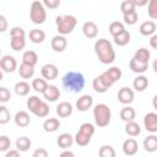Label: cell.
Returning <instances> with one entry per match:
<instances>
[{
    "label": "cell",
    "mask_w": 157,
    "mask_h": 157,
    "mask_svg": "<svg viewBox=\"0 0 157 157\" xmlns=\"http://www.w3.org/2000/svg\"><path fill=\"white\" fill-rule=\"evenodd\" d=\"M10 98H11V93H10V91L6 88V87H0V102H2V103H6V102H9L10 101Z\"/></svg>",
    "instance_id": "bcb514c9"
},
{
    "label": "cell",
    "mask_w": 157,
    "mask_h": 157,
    "mask_svg": "<svg viewBox=\"0 0 157 157\" xmlns=\"http://www.w3.org/2000/svg\"><path fill=\"white\" fill-rule=\"evenodd\" d=\"M29 39H31V42H33L36 44H39L45 39V33L42 29H38V28L31 29L29 31Z\"/></svg>",
    "instance_id": "f1b7e54d"
},
{
    "label": "cell",
    "mask_w": 157,
    "mask_h": 157,
    "mask_svg": "<svg viewBox=\"0 0 157 157\" xmlns=\"http://www.w3.org/2000/svg\"><path fill=\"white\" fill-rule=\"evenodd\" d=\"M147 13L150 18L157 20V0H150L147 4Z\"/></svg>",
    "instance_id": "ab89813d"
},
{
    "label": "cell",
    "mask_w": 157,
    "mask_h": 157,
    "mask_svg": "<svg viewBox=\"0 0 157 157\" xmlns=\"http://www.w3.org/2000/svg\"><path fill=\"white\" fill-rule=\"evenodd\" d=\"M48 83H47V80H44V78H34L33 81H32V88L36 91V92H40V93H43L47 88H48Z\"/></svg>",
    "instance_id": "d590c367"
},
{
    "label": "cell",
    "mask_w": 157,
    "mask_h": 157,
    "mask_svg": "<svg viewBox=\"0 0 157 157\" xmlns=\"http://www.w3.org/2000/svg\"><path fill=\"white\" fill-rule=\"evenodd\" d=\"M129 67L131 69V71H134V72H136V74H144V72L147 70L148 64L141 63V61L136 60L135 58H131V60H130V63H129Z\"/></svg>",
    "instance_id": "603a6c76"
},
{
    "label": "cell",
    "mask_w": 157,
    "mask_h": 157,
    "mask_svg": "<svg viewBox=\"0 0 157 157\" xmlns=\"http://www.w3.org/2000/svg\"><path fill=\"white\" fill-rule=\"evenodd\" d=\"M59 157H75V155H74V152H71V151H69V150H65V151H63V152L60 153Z\"/></svg>",
    "instance_id": "f5cc1de1"
},
{
    "label": "cell",
    "mask_w": 157,
    "mask_h": 157,
    "mask_svg": "<svg viewBox=\"0 0 157 157\" xmlns=\"http://www.w3.org/2000/svg\"><path fill=\"white\" fill-rule=\"evenodd\" d=\"M10 121V112L5 105L0 107V124L4 125Z\"/></svg>",
    "instance_id": "7bdbcfd3"
},
{
    "label": "cell",
    "mask_w": 157,
    "mask_h": 157,
    "mask_svg": "<svg viewBox=\"0 0 157 157\" xmlns=\"http://www.w3.org/2000/svg\"><path fill=\"white\" fill-rule=\"evenodd\" d=\"M92 87H93V90H94L97 93H104V92H107V91L109 90V87L104 83V81L101 78V76H97V77L93 78V81H92Z\"/></svg>",
    "instance_id": "f546056e"
},
{
    "label": "cell",
    "mask_w": 157,
    "mask_h": 157,
    "mask_svg": "<svg viewBox=\"0 0 157 157\" xmlns=\"http://www.w3.org/2000/svg\"><path fill=\"white\" fill-rule=\"evenodd\" d=\"M43 5L49 9H56L60 6V0H44Z\"/></svg>",
    "instance_id": "7dc6e473"
},
{
    "label": "cell",
    "mask_w": 157,
    "mask_h": 157,
    "mask_svg": "<svg viewBox=\"0 0 157 157\" xmlns=\"http://www.w3.org/2000/svg\"><path fill=\"white\" fill-rule=\"evenodd\" d=\"M147 86H148V80H147V77L144 76V75H139V76H137L136 78H134V81H132V87H134L135 91H137V92L145 91V90L147 88Z\"/></svg>",
    "instance_id": "cb8c5ba5"
},
{
    "label": "cell",
    "mask_w": 157,
    "mask_h": 157,
    "mask_svg": "<svg viewBox=\"0 0 157 157\" xmlns=\"http://www.w3.org/2000/svg\"><path fill=\"white\" fill-rule=\"evenodd\" d=\"M137 18H139V16H137L136 10H132V11L126 12V13L123 15V20H124V22H125L126 25H130V26L135 25V23L137 22Z\"/></svg>",
    "instance_id": "f35d334b"
},
{
    "label": "cell",
    "mask_w": 157,
    "mask_h": 157,
    "mask_svg": "<svg viewBox=\"0 0 157 157\" xmlns=\"http://www.w3.org/2000/svg\"><path fill=\"white\" fill-rule=\"evenodd\" d=\"M0 67L4 72H13L17 69V61L12 55H4L0 60Z\"/></svg>",
    "instance_id": "9c48e42d"
},
{
    "label": "cell",
    "mask_w": 157,
    "mask_h": 157,
    "mask_svg": "<svg viewBox=\"0 0 157 157\" xmlns=\"http://www.w3.org/2000/svg\"><path fill=\"white\" fill-rule=\"evenodd\" d=\"M32 142L27 136H21L16 140V150H18L20 152H26L29 150Z\"/></svg>",
    "instance_id": "83f0119b"
},
{
    "label": "cell",
    "mask_w": 157,
    "mask_h": 157,
    "mask_svg": "<svg viewBox=\"0 0 157 157\" xmlns=\"http://www.w3.org/2000/svg\"><path fill=\"white\" fill-rule=\"evenodd\" d=\"M10 145H11L10 139H9L6 135H1V136H0V151H1V152L7 151L9 147H10Z\"/></svg>",
    "instance_id": "ee69618b"
},
{
    "label": "cell",
    "mask_w": 157,
    "mask_h": 157,
    "mask_svg": "<svg viewBox=\"0 0 157 157\" xmlns=\"http://www.w3.org/2000/svg\"><path fill=\"white\" fill-rule=\"evenodd\" d=\"M99 157H115V151L112 146L109 145H104L99 148V152H98Z\"/></svg>",
    "instance_id": "60d3db41"
},
{
    "label": "cell",
    "mask_w": 157,
    "mask_h": 157,
    "mask_svg": "<svg viewBox=\"0 0 157 157\" xmlns=\"http://www.w3.org/2000/svg\"><path fill=\"white\" fill-rule=\"evenodd\" d=\"M18 74L22 78H31L34 74V67L33 66H29L27 64H21L20 67H18Z\"/></svg>",
    "instance_id": "d6a6232c"
},
{
    "label": "cell",
    "mask_w": 157,
    "mask_h": 157,
    "mask_svg": "<svg viewBox=\"0 0 157 157\" xmlns=\"http://www.w3.org/2000/svg\"><path fill=\"white\" fill-rule=\"evenodd\" d=\"M0 32H5L6 31V27H7V21H6V17L4 15H0Z\"/></svg>",
    "instance_id": "681fc988"
},
{
    "label": "cell",
    "mask_w": 157,
    "mask_h": 157,
    "mask_svg": "<svg viewBox=\"0 0 157 157\" xmlns=\"http://www.w3.org/2000/svg\"><path fill=\"white\" fill-rule=\"evenodd\" d=\"M139 31L142 36H153L155 31H156V23L153 21H145L140 25Z\"/></svg>",
    "instance_id": "44dd1931"
},
{
    "label": "cell",
    "mask_w": 157,
    "mask_h": 157,
    "mask_svg": "<svg viewBox=\"0 0 157 157\" xmlns=\"http://www.w3.org/2000/svg\"><path fill=\"white\" fill-rule=\"evenodd\" d=\"M82 32H83V34H85L86 38L92 39V38H96L97 37V34H98V27H97V25L94 22L87 21L82 26Z\"/></svg>",
    "instance_id": "2e32d148"
},
{
    "label": "cell",
    "mask_w": 157,
    "mask_h": 157,
    "mask_svg": "<svg viewBox=\"0 0 157 157\" xmlns=\"http://www.w3.org/2000/svg\"><path fill=\"white\" fill-rule=\"evenodd\" d=\"M60 128V121L56 118H49L45 119L43 123V129L47 132H54Z\"/></svg>",
    "instance_id": "484cf974"
},
{
    "label": "cell",
    "mask_w": 157,
    "mask_h": 157,
    "mask_svg": "<svg viewBox=\"0 0 157 157\" xmlns=\"http://www.w3.org/2000/svg\"><path fill=\"white\" fill-rule=\"evenodd\" d=\"M40 74H42L44 80H49L50 81V80H55L58 77L59 70L54 64H45V65L42 66Z\"/></svg>",
    "instance_id": "30bf717a"
},
{
    "label": "cell",
    "mask_w": 157,
    "mask_h": 157,
    "mask_svg": "<svg viewBox=\"0 0 157 157\" xmlns=\"http://www.w3.org/2000/svg\"><path fill=\"white\" fill-rule=\"evenodd\" d=\"M13 120H15V124H16L17 126H20V128H26V126H28L29 123H31L29 114H28L27 112H25V110L17 112L16 115H15V118H13Z\"/></svg>",
    "instance_id": "ac0fdd59"
},
{
    "label": "cell",
    "mask_w": 157,
    "mask_h": 157,
    "mask_svg": "<svg viewBox=\"0 0 157 157\" xmlns=\"http://www.w3.org/2000/svg\"><path fill=\"white\" fill-rule=\"evenodd\" d=\"M144 126L150 132H157V114L151 112L144 117Z\"/></svg>",
    "instance_id": "8fae6325"
},
{
    "label": "cell",
    "mask_w": 157,
    "mask_h": 157,
    "mask_svg": "<svg viewBox=\"0 0 157 157\" xmlns=\"http://www.w3.org/2000/svg\"><path fill=\"white\" fill-rule=\"evenodd\" d=\"M29 17H31L32 22L36 23V25L44 23L45 18H47V11H45V6L43 5V2L36 0V1H33L31 4Z\"/></svg>",
    "instance_id": "52a82bcc"
},
{
    "label": "cell",
    "mask_w": 157,
    "mask_h": 157,
    "mask_svg": "<svg viewBox=\"0 0 157 157\" xmlns=\"http://www.w3.org/2000/svg\"><path fill=\"white\" fill-rule=\"evenodd\" d=\"M124 31H125V27H124V25H123L121 22H119V21H114V22H112V23L109 25V33H110L113 37H115V36L123 33Z\"/></svg>",
    "instance_id": "8d00e7d4"
},
{
    "label": "cell",
    "mask_w": 157,
    "mask_h": 157,
    "mask_svg": "<svg viewBox=\"0 0 157 157\" xmlns=\"http://www.w3.org/2000/svg\"><path fill=\"white\" fill-rule=\"evenodd\" d=\"M150 56H151V54H150V50H148V49H146V48H140V49H137V50L135 52V54H134L132 58H135L136 60H139V61H141V63L148 64Z\"/></svg>",
    "instance_id": "4dcf8cb0"
},
{
    "label": "cell",
    "mask_w": 157,
    "mask_h": 157,
    "mask_svg": "<svg viewBox=\"0 0 157 157\" xmlns=\"http://www.w3.org/2000/svg\"><path fill=\"white\" fill-rule=\"evenodd\" d=\"M121 70H120V67H118V66H112V67H109L108 70H105L104 72H102L99 76H101V78L104 81V83L110 88L117 81H119L120 78H121Z\"/></svg>",
    "instance_id": "ba28073f"
},
{
    "label": "cell",
    "mask_w": 157,
    "mask_h": 157,
    "mask_svg": "<svg viewBox=\"0 0 157 157\" xmlns=\"http://www.w3.org/2000/svg\"><path fill=\"white\" fill-rule=\"evenodd\" d=\"M152 105H153V108L157 110V94L153 97V99H152Z\"/></svg>",
    "instance_id": "11a10c76"
},
{
    "label": "cell",
    "mask_w": 157,
    "mask_h": 157,
    "mask_svg": "<svg viewBox=\"0 0 157 157\" xmlns=\"http://www.w3.org/2000/svg\"><path fill=\"white\" fill-rule=\"evenodd\" d=\"M5 157H21L20 156V151L18 150H10L6 152Z\"/></svg>",
    "instance_id": "816d5d0a"
},
{
    "label": "cell",
    "mask_w": 157,
    "mask_h": 157,
    "mask_svg": "<svg viewBox=\"0 0 157 157\" xmlns=\"http://www.w3.org/2000/svg\"><path fill=\"white\" fill-rule=\"evenodd\" d=\"M52 48H53V50L54 52H56V53H61V52H64L65 49H66V47H67V40H66V38L64 37V36H61V34H58V36H54L53 38H52Z\"/></svg>",
    "instance_id": "7c38bea8"
},
{
    "label": "cell",
    "mask_w": 157,
    "mask_h": 157,
    "mask_svg": "<svg viewBox=\"0 0 157 157\" xmlns=\"http://www.w3.org/2000/svg\"><path fill=\"white\" fill-rule=\"evenodd\" d=\"M43 97L48 102H55L60 97V90L56 86H54V85H49L48 88L43 92Z\"/></svg>",
    "instance_id": "e0dca14e"
},
{
    "label": "cell",
    "mask_w": 157,
    "mask_h": 157,
    "mask_svg": "<svg viewBox=\"0 0 157 157\" xmlns=\"http://www.w3.org/2000/svg\"><path fill=\"white\" fill-rule=\"evenodd\" d=\"M125 132L128 135H130V136H137L141 132V128H140V125L137 123L130 121V123L125 124Z\"/></svg>",
    "instance_id": "e575fe53"
},
{
    "label": "cell",
    "mask_w": 157,
    "mask_h": 157,
    "mask_svg": "<svg viewBox=\"0 0 157 157\" xmlns=\"http://www.w3.org/2000/svg\"><path fill=\"white\" fill-rule=\"evenodd\" d=\"M22 63L34 67V65L38 63V55H37V53L34 50H27V52H25L23 55H22Z\"/></svg>",
    "instance_id": "d4e9b609"
},
{
    "label": "cell",
    "mask_w": 157,
    "mask_h": 157,
    "mask_svg": "<svg viewBox=\"0 0 157 157\" xmlns=\"http://www.w3.org/2000/svg\"><path fill=\"white\" fill-rule=\"evenodd\" d=\"M74 141H75V137H72V136H71L70 134H67V132H64V134H61V135L58 136L56 144H58V146H59L60 148L67 150L69 147L72 146Z\"/></svg>",
    "instance_id": "d6986e66"
},
{
    "label": "cell",
    "mask_w": 157,
    "mask_h": 157,
    "mask_svg": "<svg viewBox=\"0 0 157 157\" xmlns=\"http://www.w3.org/2000/svg\"><path fill=\"white\" fill-rule=\"evenodd\" d=\"M63 87L71 93H78L85 88V76L78 71H69L63 76Z\"/></svg>",
    "instance_id": "7a4b0ae2"
},
{
    "label": "cell",
    "mask_w": 157,
    "mask_h": 157,
    "mask_svg": "<svg viewBox=\"0 0 157 157\" xmlns=\"http://www.w3.org/2000/svg\"><path fill=\"white\" fill-rule=\"evenodd\" d=\"M56 114L60 118H67L72 114V105L69 102H61L56 107Z\"/></svg>",
    "instance_id": "ffe728a7"
},
{
    "label": "cell",
    "mask_w": 157,
    "mask_h": 157,
    "mask_svg": "<svg viewBox=\"0 0 157 157\" xmlns=\"http://www.w3.org/2000/svg\"><path fill=\"white\" fill-rule=\"evenodd\" d=\"M27 108L29 109V112L39 118H44L49 114V105L38 96H31L27 99Z\"/></svg>",
    "instance_id": "5b68a950"
},
{
    "label": "cell",
    "mask_w": 157,
    "mask_h": 157,
    "mask_svg": "<svg viewBox=\"0 0 157 157\" xmlns=\"http://www.w3.org/2000/svg\"><path fill=\"white\" fill-rule=\"evenodd\" d=\"M94 52L98 56V60L102 64L108 65V64H112L115 60V50H114L112 43L105 38H101V39L96 40Z\"/></svg>",
    "instance_id": "6da1fadb"
},
{
    "label": "cell",
    "mask_w": 157,
    "mask_h": 157,
    "mask_svg": "<svg viewBox=\"0 0 157 157\" xmlns=\"http://www.w3.org/2000/svg\"><path fill=\"white\" fill-rule=\"evenodd\" d=\"M10 37L13 38V37H18V38H25L26 37V32L22 27H13L11 31H10Z\"/></svg>",
    "instance_id": "f6af8a7d"
},
{
    "label": "cell",
    "mask_w": 157,
    "mask_h": 157,
    "mask_svg": "<svg viewBox=\"0 0 157 157\" xmlns=\"http://www.w3.org/2000/svg\"><path fill=\"white\" fill-rule=\"evenodd\" d=\"M144 147L147 152H155L157 151V136L156 135H148L144 139Z\"/></svg>",
    "instance_id": "4316f807"
},
{
    "label": "cell",
    "mask_w": 157,
    "mask_h": 157,
    "mask_svg": "<svg viewBox=\"0 0 157 157\" xmlns=\"http://www.w3.org/2000/svg\"><path fill=\"white\" fill-rule=\"evenodd\" d=\"M93 118H94V123L98 128L107 126L110 123V118H112L110 108L104 103H98L93 108Z\"/></svg>",
    "instance_id": "277c9868"
},
{
    "label": "cell",
    "mask_w": 157,
    "mask_h": 157,
    "mask_svg": "<svg viewBox=\"0 0 157 157\" xmlns=\"http://www.w3.org/2000/svg\"><path fill=\"white\" fill-rule=\"evenodd\" d=\"M135 117H136V112L132 107H124L121 110H120V119L125 123H130V121H134L135 120Z\"/></svg>",
    "instance_id": "7402d4cb"
},
{
    "label": "cell",
    "mask_w": 157,
    "mask_h": 157,
    "mask_svg": "<svg viewBox=\"0 0 157 157\" xmlns=\"http://www.w3.org/2000/svg\"><path fill=\"white\" fill-rule=\"evenodd\" d=\"M29 83H27L26 81H18L15 85V92L17 96H27L29 93Z\"/></svg>",
    "instance_id": "836d02e7"
},
{
    "label": "cell",
    "mask_w": 157,
    "mask_h": 157,
    "mask_svg": "<svg viewBox=\"0 0 157 157\" xmlns=\"http://www.w3.org/2000/svg\"><path fill=\"white\" fill-rule=\"evenodd\" d=\"M150 45H151V48H153L155 50H157V34L151 36V38H150Z\"/></svg>",
    "instance_id": "f907efd6"
},
{
    "label": "cell",
    "mask_w": 157,
    "mask_h": 157,
    "mask_svg": "<svg viewBox=\"0 0 157 157\" xmlns=\"http://www.w3.org/2000/svg\"><path fill=\"white\" fill-rule=\"evenodd\" d=\"M123 152L126 155V156H134L137 150H139V146H137V142L135 139L130 137V139H126L124 142H123Z\"/></svg>",
    "instance_id": "9a60e30c"
},
{
    "label": "cell",
    "mask_w": 157,
    "mask_h": 157,
    "mask_svg": "<svg viewBox=\"0 0 157 157\" xmlns=\"http://www.w3.org/2000/svg\"><path fill=\"white\" fill-rule=\"evenodd\" d=\"M10 45H11L12 50H15V52H20V50H22V49L25 48V45H26V40H25V38L13 37V38H11V40H10Z\"/></svg>",
    "instance_id": "74e56055"
},
{
    "label": "cell",
    "mask_w": 157,
    "mask_h": 157,
    "mask_svg": "<svg viewBox=\"0 0 157 157\" xmlns=\"http://www.w3.org/2000/svg\"><path fill=\"white\" fill-rule=\"evenodd\" d=\"M93 104V98L90 94H83L76 101V108L78 112H86L88 110Z\"/></svg>",
    "instance_id": "5bb4252c"
},
{
    "label": "cell",
    "mask_w": 157,
    "mask_h": 157,
    "mask_svg": "<svg viewBox=\"0 0 157 157\" xmlns=\"http://www.w3.org/2000/svg\"><path fill=\"white\" fill-rule=\"evenodd\" d=\"M113 39H114V43H115L117 45L124 47V45H126V44L130 42V32L125 29L123 33H120V34L113 37Z\"/></svg>",
    "instance_id": "1f68e13d"
},
{
    "label": "cell",
    "mask_w": 157,
    "mask_h": 157,
    "mask_svg": "<svg viewBox=\"0 0 157 157\" xmlns=\"http://www.w3.org/2000/svg\"><path fill=\"white\" fill-rule=\"evenodd\" d=\"M152 67H153V71L157 72V59L153 60V63H152Z\"/></svg>",
    "instance_id": "9f6ffc18"
},
{
    "label": "cell",
    "mask_w": 157,
    "mask_h": 157,
    "mask_svg": "<svg viewBox=\"0 0 157 157\" xmlns=\"http://www.w3.org/2000/svg\"><path fill=\"white\" fill-rule=\"evenodd\" d=\"M118 99L123 104H130L134 101V91L129 87H121L118 91Z\"/></svg>",
    "instance_id": "4fadbf2b"
},
{
    "label": "cell",
    "mask_w": 157,
    "mask_h": 157,
    "mask_svg": "<svg viewBox=\"0 0 157 157\" xmlns=\"http://www.w3.org/2000/svg\"><path fill=\"white\" fill-rule=\"evenodd\" d=\"M55 25L59 34L66 36L74 31L77 25V18L72 15H59L55 18Z\"/></svg>",
    "instance_id": "3957f363"
},
{
    "label": "cell",
    "mask_w": 157,
    "mask_h": 157,
    "mask_svg": "<svg viewBox=\"0 0 157 157\" xmlns=\"http://www.w3.org/2000/svg\"><path fill=\"white\" fill-rule=\"evenodd\" d=\"M120 10H121L123 15L126 13V12H130V11L135 10V2H134V0H125V1H123L120 4Z\"/></svg>",
    "instance_id": "b9f144b4"
},
{
    "label": "cell",
    "mask_w": 157,
    "mask_h": 157,
    "mask_svg": "<svg viewBox=\"0 0 157 157\" xmlns=\"http://www.w3.org/2000/svg\"><path fill=\"white\" fill-rule=\"evenodd\" d=\"M93 134H94V126L91 123H83L75 135V142L81 147L87 146L90 144Z\"/></svg>",
    "instance_id": "8992f818"
},
{
    "label": "cell",
    "mask_w": 157,
    "mask_h": 157,
    "mask_svg": "<svg viewBox=\"0 0 157 157\" xmlns=\"http://www.w3.org/2000/svg\"><path fill=\"white\" fill-rule=\"evenodd\" d=\"M135 6H144L147 4V0H134Z\"/></svg>",
    "instance_id": "db71d44e"
},
{
    "label": "cell",
    "mask_w": 157,
    "mask_h": 157,
    "mask_svg": "<svg viewBox=\"0 0 157 157\" xmlns=\"http://www.w3.org/2000/svg\"><path fill=\"white\" fill-rule=\"evenodd\" d=\"M32 157H48V151L45 148H37L33 152Z\"/></svg>",
    "instance_id": "c3c4849f"
}]
</instances>
